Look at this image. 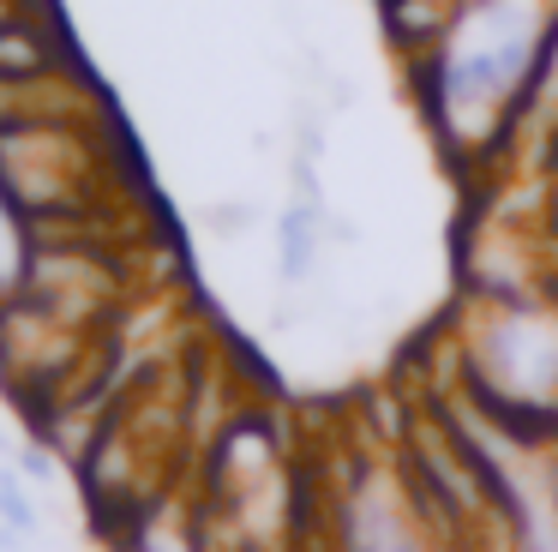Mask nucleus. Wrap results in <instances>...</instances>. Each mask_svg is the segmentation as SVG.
<instances>
[{"instance_id":"obj_1","label":"nucleus","mask_w":558,"mask_h":552,"mask_svg":"<svg viewBox=\"0 0 558 552\" xmlns=\"http://www.w3.org/2000/svg\"><path fill=\"white\" fill-rule=\"evenodd\" d=\"M558 43V0H457L445 36L409 60L433 139L462 175H505Z\"/></svg>"},{"instance_id":"obj_2","label":"nucleus","mask_w":558,"mask_h":552,"mask_svg":"<svg viewBox=\"0 0 558 552\" xmlns=\"http://www.w3.org/2000/svg\"><path fill=\"white\" fill-rule=\"evenodd\" d=\"M73 36H61L54 7H37L25 19L0 24V84H49L61 72H73Z\"/></svg>"},{"instance_id":"obj_3","label":"nucleus","mask_w":558,"mask_h":552,"mask_svg":"<svg viewBox=\"0 0 558 552\" xmlns=\"http://www.w3.org/2000/svg\"><path fill=\"white\" fill-rule=\"evenodd\" d=\"M325 235H330V211H325V199H294L289 211L277 216V276H282L289 288H301L306 276L318 271Z\"/></svg>"},{"instance_id":"obj_4","label":"nucleus","mask_w":558,"mask_h":552,"mask_svg":"<svg viewBox=\"0 0 558 552\" xmlns=\"http://www.w3.org/2000/svg\"><path fill=\"white\" fill-rule=\"evenodd\" d=\"M0 523L19 528V535H37V504H31L25 480L13 468H0Z\"/></svg>"},{"instance_id":"obj_5","label":"nucleus","mask_w":558,"mask_h":552,"mask_svg":"<svg viewBox=\"0 0 558 552\" xmlns=\"http://www.w3.org/2000/svg\"><path fill=\"white\" fill-rule=\"evenodd\" d=\"M19 540H25V535H19V528H7V523H0V552H13Z\"/></svg>"}]
</instances>
